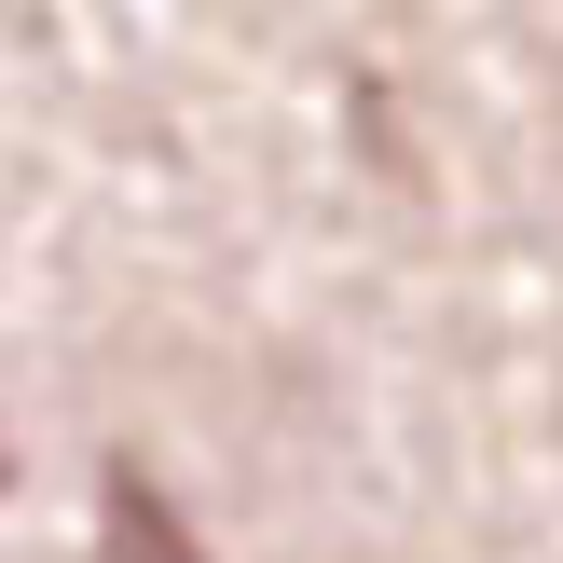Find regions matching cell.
I'll return each instance as SVG.
<instances>
[{
  "mask_svg": "<svg viewBox=\"0 0 563 563\" xmlns=\"http://www.w3.org/2000/svg\"><path fill=\"white\" fill-rule=\"evenodd\" d=\"M97 537H110V563H207V537L179 522V495L152 467H110L97 482Z\"/></svg>",
  "mask_w": 563,
  "mask_h": 563,
  "instance_id": "obj_1",
  "label": "cell"
}]
</instances>
